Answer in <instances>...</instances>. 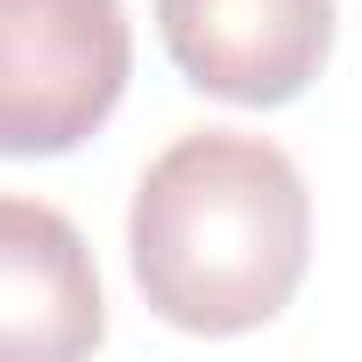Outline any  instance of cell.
I'll use <instances>...</instances> for the list:
<instances>
[{
  "label": "cell",
  "instance_id": "obj_2",
  "mask_svg": "<svg viewBox=\"0 0 362 362\" xmlns=\"http://www.w3.org/2000/svg\"><path fill=\"white\" fill-rule=\"evenodd\" d=\"M121 0H0V156H71L128 93Z\"/></svg>",
  "mask_w": 362,
  "mask_h": 362
},
{
  "label": "cell",
  "instance_id": "obj_3",
  "mask_svg": "<svg viewBox=\"0 0 362 362\" xmlns=\"http://www.w3.org/2000/svg\"><path fill=\"white\" fill-rule=\"evenodd\" d=\"M156 29L185 86L235 107H291L334 50V0H156Z\"/></svg>",
  "mask_w": 362,
  "mask_h": 362
},
{
  "label": "cell",
  "instance_id": "obj_4",
  "mask_svg": "<svg viewBox=\"0 0 362 362\" xmlns=\"http://www.w3.org/2000/svg\"><path fill=\"white\" fill-rule=\"evenodd\" d=\"M107 334V298L86 235L43 206L0 192V362H71Z\"/></svg>",
  "mask_w": 362,
  "mask_h": 362
},
{
  "label": "cell",
  "instance_id": "obj_1",
  "mask_svg": "<svg viewBox=\"0 0 362 362\" xmlns=\"http://www.w3.org/2000/svg\"><path fill=\"white\" fill-rule=\"evenodd\" d=\"M313 256L298 163L242 128L177 135L135 185L128 270L177 334H249L277 320Z\"/></svg>",
  "mask_w": 362,
  "mask_h": 362
}]
</instances>
